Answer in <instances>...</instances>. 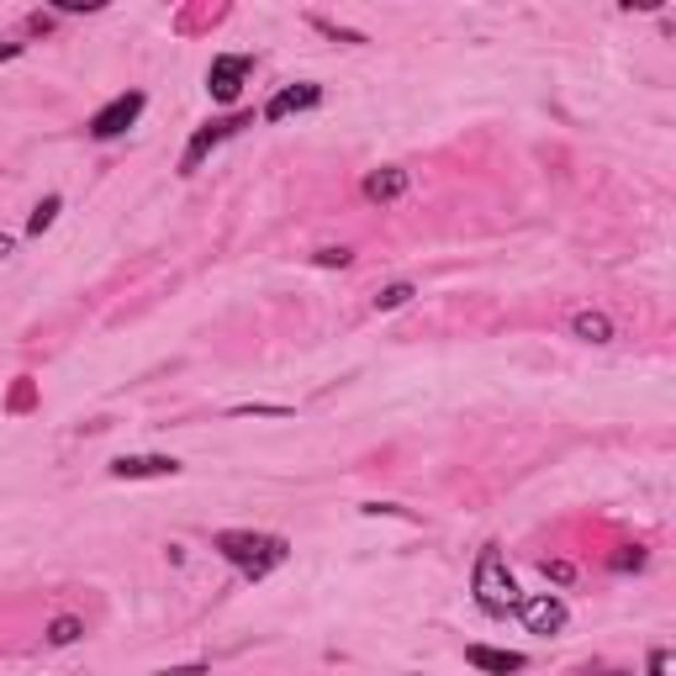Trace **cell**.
Segmentation results:
<instances>
[{
	"mask_svg": "<svg viewBox=\"0 0 676 676\" xmlns=\"http://www.w3.org/2000/svg\"><path fill=\"white\" fill-rule=\"evenodd\" d=\"M212 550H217L228 566H238L243 576H254V581L291 560V544L280 540V534H249V529H222V534L212 540Z\"/></svg>",
	"mask_w": 676,
	"mask_h": 676,
	"instance_id": "cell-1",
	"label": "cell"
},
{
	"mask_svg": "<svg viewBox=\"0 0 676 676\" xmlns=\"http://www.w3.org/2000/svg\"><path fill=\"white\" fill-rule=\"evenodd\" d=\"M471 592H475V603L492 613V618H507V613L518 608V581H512V571H507V560H503V550L497 544H486L481 550V560H475V571H471Z\"/></svg>",
	"mask_w": 676,
	"mask_h": 676,
	"instance_id": "cell-2",
	"label": "cell"
},
{
	"mask_svg": "<svg viewBox=\"0 0 676 676\" xmlns=\"http://www.w3.org/2000/svg\"><path fill=\"white\" fill-rule=\"evenodd\" d=\"M249 122H254L249 111H233V117H217V122H206L202 133L191 137V143H185V159H180V174H196L206 154H212L217 143H228V137H233V133H243Z\"/></svg>",
	"mask_w": 676,
	"mask_h": 676,
	"instance_id": "cell-3",
	"label": "cell"
},
{
	"mask_svg": "<svg viewBox=\"0 0 676 676\" xmlns=\"http://www.w3.org/2000/svg\"><path fill=\"white\" fill-rule=\"evenodd\" d=\"M249 74H254V59H249V53H217L212 69H206V90H212L217 101H238V90H243Z\"/></svg>",
	"mask_w": 676,
	"mask_h": 676,
	"instance_id": "cell-4",
	"label": "cell"
},
{
	"mask_svg": "<svg viewBox=\"0 0 676 676\" xmlns=\"http://www.w3.org/2000/svg\"><path fill=\"white\" fill-rule=\"evenodd\" d=\"M137 117H143V90H128V96H117V101H106L96 117H90V137H122L133 128Z\"/></svg>",
	"mask_w": 676,
	"mask_h": 676,
	"instance_id": "cell-5",
	"label": "cell"
},
{
	"mask_svg": "<svg viewBox=\"0 0 676 676\" xmlns=\"http://www.w3.org/2000/svg\"><path fill=\"white\" fill-rule=\"evenodd\" d=\"M512 613L523 618L529 635H560V629H566V603L550 597V592H540V597H518V608Z\"/></svg>",
	"mask_w": 676,
	"mask_h": 676,
	"instance_id": "cell-6",
	"label": "cell"
},
{
	"mask_svg": "<svg viewBox=\"0 0 676 676\" xmlns=\"http://www.w3.org/2000/svg\"><path fill=\"white\" fill-rule=\"evenodd\" d=\"M111 475H117V481H154V475H180V460H174V455H122V460H111Z\"/></svg>",
	"mask_w": 676,
	"mask_h": 676,
	"instance_id": "cell-7",
	"label": "cell"
},
{
	"mask_svg": "<svg viewBox=\"0 0 676 676\" xmlns=\"http://www.w3.org/2000/svg\"><path fill=\"white\" fill-rule=\"evenodd\" d=\"M317 101H323V85H286V90L265 106V122H280V117H291V111H312Z\"/></svg>",
	"mask_w": 676,
	"mask_h": 676,
	"instance_id": "cell-8",
	"label": "cell"
},
{
	"mask_svg": "<svg viewBox=\"0 0 676 676\" xmlns=\"http://www.w3.org/2000/svg\"><path fill=\"white\" fill-rule=\"evenodd\" d=\"M466 661H471L475 672H492V676H512V672H523V666H529L518 650H492V644H471V650H466Z\"/></svg>",
	"mask_w": 676,
	"mask_h": 676,
	"instance_id": "cell-9",
	"label": "cell"
},
{
	"mask_svg": "<svg viewBox=\"0 0 676 676\" xmlns=\"http://www.w3.org/2000/svg\"><path fill=\"white\" fill-rule=\"evenodd\" d=\"M402 191H407L402 169H371V174H365V196H371V202H397Z\"/></svg>",
	"mask_w": 676,
	"mask_h": 676,
	"instance_id": "cell-10",
	"label": "cell"
},
{
	"mask_svg": "<svg viewBox=\"0 0 676 676\" xmlns=\"http://www.w3.org/2000/svg\"><path fill=\"white\" fill-rule=\"evenodd\" d=\"M571 334L587 338V343H608V338H613V323L603 317V312H576V317H571Z\"/></svg>",
	"mask_w": 676,
	"mask_h": 676,
	"instance_id": "cell-11",
	"label": "cell"
},
{
	"mask_svg": "<svg viewBox=\"0 0 676 676\" xmlns=\"http://www.w3.org/2000/svg\"><path fill=\"white\" fill-rule=\"evenodd\" d=\"M59 212H64V202H59V196H43V202H37V212L27 217V233L43 238L48 228H53V217H59Z\"/></svg>",
	"mask_w": 676,
	"mask_h": 676,
	"instance_id": "cell-12",
	"label": "cell"
},
{
	"mask_svg": "<svg viewBox=\"0 0 676 676\" xmlns=\"http://www.w3.org/2000/svg\"><path fill=\"white\" fill-rule=\"evenodd\" d=\"M80 635H85V624H80L74 613H64V618H53V624H48V644H74Z\"/></svg>",
	"mask_w": 676,
	"mask_h": 676,
	"instance_id": "cell-13",
	"label": "cell"
},
{
	"mask_svg": "<svg viewBox=\"0 0 676 676\" xmlns=\"http://www.w3.org/2000/svg\"><path fill=\"white\" fill-rule=\"evenodd\" d=\"M233 418H291V407H280V402H243V407H233Z\"/></svg>",
	"mask_w": 676,
	"mask_h": 676,
	"instance_id": "cell-14",
	"label": "cell"
},
{
	"mask_svg": "<svg viewBox=\"0 0 676 676\" xmlns=\"http://www.w3.org/2000/svg\"><path fill=\"white\" fill-rule=\"evenodd\" d=\"M402 302H412V286H386V291H381V297H375V312H391V306H402Z\"/></svg>",
	"mask_w": 676,
	"mask_h": 676,
	"instance_id": "cell-15",
	"label": "cell"
},
{
	"mask_svg": "<svg viewBox=\"0 0 676 676\" xmlns=\"http://www.w3.org/2000/svg\"><path fill=\"white\" fill-rule=\"evenodd\" d=\"M312 259H317L323 270H343V265H349V249H317Z\"/></svg>",
	"mask_w": 676,
	"mask_h": 676,
	"instance_id": "cell-16",
	"label": "cell"
},
{
	"mask_svg": "<svg viewBox=\"0 0 676 676\" xmlns=\"http://www.w3.org/2000/svg\"><path fill=\"white\" fill-rule=\"evenodd\" d=\"M640 566H644L640 550H618V555H613V571H640Z\"/></svg>",
	"mask_w": 676,
	"mask_h": 676,
	"instance_id": "cell-17",
	"label": "cell"
},
{
	"mask_svg": "<svg viewBox=\"0 0 676 676\" xmlns=\"http://www.w3.org/2000/svg\"><path fill=\"white\" fill-rule=\"evenodd\" d=\"M650 676H672V650H650Z\"/></svg>",
	"mask_w": 676,
	"mask_h": 676,
	"instance_id": "cell-18",
	"label": "cell"
},
{
	"mask_svg": "<svg viewBox=\"0 0 676 676\" xmlns=\"http://www.w3.org/2000/svg\"><path fill=\"white\" fill-rule=\"evenodd\" d=\"M544 576H550V581H571V566H566V560H544Z\"/></svg>",
	"mask_w": 676,
	"mask_h": 676,
	"instance_id": "cell-19",
	"label": "cell"
},
{
	"mask_svg": "<svg viewBox=\"0 0 676 676\" xmlns=\"http://www.w3.org/2000/svg\"><path fill=\"white\" fill-rule=\"evenodd\" d=\"M154 676H206L202 661H191V666H169V672H154Z\"/></svg>",
	"mask_w": 676,
	"mask_h": 676,
	"instance_id": "cell-20",
	"label": "cell"
},
{
	"mask_svg": "<svg viewBox=\"0 0 676 676\" xmlns=\"http://www.w3.org/2000/svg\"><path fill=\"white\" fill-rule=\"evenodd\" d=\"M59 11H101V0H59Z\"/></svg>",
	"mask_w": 676,
	"mask_h": 676,
	"instance_id": "cell-21",
	"label": "cell"
},
{
	"mask_svg": "<svg viewBox=\"0 0 676 676\" xmlns=\"http://www.w3.org/2000/svg\"><path fill=\"white\" fill-rule=\"evenodd\" d=\"M16 53H22V43H0V64H11Z\"/></svg>",
	"mask_w": 676,
	"mask_h": 676,
	"instance_id": "cell-22",
	"label": "cell"
},
{
	"mask_svg": "<svg viewBox=\"0 0 676 676\" xmlns=\"http://www.w3.org/2000/svg\"><path fill=\"white\" fill-rule=\"evenodd\" d=\"M5 254H11V238H0V259H5Z\"/></svg>",
	"mask_w": 676,
	"mask_h": 676,
	"instance_id": "cell-23",
	"label": "cell"
}]
</instances>
